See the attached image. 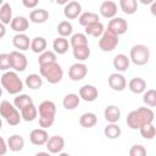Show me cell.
I'll return each mask as SVG.
<instances>
[{"instance_id": "1", "label": "cell", "mask_w": 156, "mask_h": 156, "mask_svg": "<svg viewBox=\"0 0 156 156\" xmlns=\"http://www.w3.org/2000/svg\"><path fill=\"white\" fill-rule=\"evenodd\" d=\"M155 119V113L150 107H139L133 110L127 116V124L130 129H139L143 124L152 123Z\"/></svg>"}, {"instance_id": "8", "label": "cell", "mask_w": 156, "mask_h": 156, "mask_svg": "<svg viewBox=\"0 0 156 156\" xmlns=\"http://www.w3.org/2000/svg\"><path fill=\"white\" fill-rule=\"evenodd\" d=\"M9 55H10L11 68H13V71H16V72L26 71V68L28 66V60L23 52L18 51V50H13Z\"/></svg>"}, {"instance_id": "47", "label": "cell", "mask_w": 156, "mask_h": 156, "mask_svg": "<svg viewBox=\"0 0 156 156\" xmlns=\"http://www.w3.org/2000/svg\"><path fill=\"white\" fill-rule=\"evenodd\" d=\"M138 1H140L143 5H151L155 0H138Z\"/></svg>"}, {"instance_id": "14", "label": "cell", "mask_w": 156, "mask_h": 156, "mask_svg": "<svg viewBox=\"0 0 156 156\" xmlns=\"http://www.w3.org/2000/svg\"><path fill=\"white\" fill-rule=\"evenodd\" d=\"M79 98L87 102H93L98 99L99 96V91L96 89V87L91 85V84H85L79 89Z\"/></svg>"}, {"instance_id": "44", "label": "cell", "mask_w": 156, "mask_h": 156, "mask_svg": "<svg viewBox=\"0 0 156 156\" xmlns=\"http://www.w3.org/2000/svg\"><path fill=\"white\" fill-rule=\"evenodd\" d=\"M39 4V0H22V5L27 9H35Z\"/></svg>"}, {"instance_id": "42", "label": "cell", "mask_w": 156, "mask_h": 156, "mask_svg": "<svg viewBox=\"0 0 156 156\" xmlns=\"http://www.w3.org/2000/svg\"><path fill=\"white\" fill-rule=\"evenodd\" d=\"M129 155L130 156H145L146 149L140 144H135L129 149Z\"/></svg>"}, {"instance_id": "25", "label": "cell", "mask_w": 156, "mask_h": 156, "mask_svg": "<svg viewBox=\"0 0 156 156\" xmlns=\"http://www.w3.org/2000/svg\"><path fill=\"white\" fill-rule=\"evenodd\" d=\"M79 104H80V98L78 94H74V93H69L65 95L62 100V105L66 110H74L78 107Z\"/></svg>"}, {"instance_id": "40", "label": "cell", "mask_w": 156, "mask_h": 156, "mask_svg": "<svg viewBox=\"0 0 156 156\" xmlns=\"http://www.w3.org/2000/svg\"><path fill=\"white\" fill-rule=\"evenodd\" d=\"M56 61V52L51 51V50H45L43 52H40L39 58H38V63L40 65H45L49 62H55Z\"/></svg>"}, {"instance_id": "43", "label": "cell", "mask_w": 156, "mask_h": 156, "mask_svg": "<svg viewBox=\"0 0 156 156\" xmlns=\"http://www.w3.org/2000/svg\"><path fill=\"white\" fill-rule=\"evenodd\" d=\"M11 68L10 63V55L9 54H0V71H9Z\"/></svg>"}, {"instance_id": "36", "label": "cell", "mask_w": 156, "mask_h": 156, "mask_svg": "<svg viewBox=\"0 0 156 156\" xmlns=\"http://www.w3.org/2000/svg\"><path fill=\"white\" fill-rule=\"evenodd\" d=\"M56 30H57V33H58L60 37L67 38V37L72 35V33H73V26H72V23L69 21H61L57 24Z\"/></svg>"}, {"instance_id": "26", "label": "cell", "mask_w": 156, "mask_h": 156, "mask_svg": "<svg viewBox=\"0 0 156 156\" xmlns=\"http://www.w3.org/2000/svg\"><path fill=\"white\" fill-rule=\"evenodd\" d=\"M68 48H69V41L65 37H57L52 43V49L58 55L66 54L68 51Z\"/></svg>"}, {"instance_id": "37", "label": "cell", "mask_w": 156, "mask_h": 156, "mask_svg": "<svg viewBox=\"0 0 156 156\" xmlns=\"http://www.w3.org/2000/svg\"><path fill=\"white\" fill-rule=\"evenodd\" d=\"M139 132H140V135L146 139V140H151L155 138L156 135V128L152 123H146V124H143L140 128H139Z\"/></svg>"}, {"instance_id": "33", "label": "cell", "mask_w": 156, "mask_h": 156, "mask_svg": "<svg viewBox=\"0 0 156 156\" xmlns=\"http://www.w3.org/2000/svg\"><path fill=\"white\" fill-rule=\"evenodd\" d=\"M73 50V57L78 61H85L90 56V49L89 45H83V46H77L72 48Z\"/></svg>"}, {"instance_id": "3", "label": "cell", "mask_w": 156, "mask_h": 156, "mask_svg": "<svg viewBox=\"0 0 156 156\" xmlns=\"http://www.w3.org/2000/svg\"><path fill=\"white\" fill-rule=\"evenodd\" d=\"M1 87L11 95H17L23 89V82L16 71H5L0 78Z\"/></svg>"}, {"instance_id": "23", "label": "cell", "mask_w": 156, "mask_h": 156, "mask_svg": "<svg viewBox=\"0 0 156 156\" xmlns=\"http://www.w3.org/2000/svg\"><path fill=\"white\" fill-rule=\"evenodd\" d=\"M20 113H21V117L23 121L32 122L38 117V107H35V105L32 102V104L24 106L23 108H21Z\"/></svg>"}, {"instance_id": "11", "label": "cell", "mask_w": 156, "mask_h": 156, "mask_svg": "<svg viewBox=\"0 0 156 156\" xmlns=\"http://www.w3.org/2000/svg\"><path fill=\"white\" fill-rule=\"evenodd\" d=\"M45 145L49 154H54V155L61 154L65 147V139L61 135H52V136H49Z\"/></svg>"}, {"instance_id": "29", "label": "cell", "mask_w": 156, "mask_h": 156, "mask_svg": "<svg viewBox=\"0 0 156 156\" xmlns=\"http://www.w3.org/2000/svg\"><path fill=\"white\" fill-rule=\"evenodd\" d=\"M84 28H85V34H87V35H91V37H95V38L100 37V35L104 33V30H105L104 24H102L100 21L93 22V23L85 26Z\"/></svg>"}, {"instance_id": "28", "label": "cell", "mask_w": 156, "mask_h": 156, "mask_svg": "<svg viewBox=\"0 0 156 156\" xmlns=\"http://www.w3.org/2000/svg\"><path fill=\"white\" fill-rule=\"evenodd\" d=\"M46 45H48V43H46V39L44 37H35L30 40L29 49L34 54H40V52L46 50Z\"/></svg>"}, {"instance_id": "17", "label": "cell", "mask_w": 156, "mask_h": 156, "mask_svg": "<svg viewBox=\"0 0 156 156\" xmlns=\"http://www.w3.org/2000/svg\"><path fill=\"white\" fill-rule=\"evenodd\" d=\"M10 27L12 30L17 33H24L29 27V21L24 16H16V17H12Z\"/></svg>"}, {"instance_id": "13", "label": "cell", "mask_w": 156, "mask_h": 156, "mask_svg": "<svg viewBox=\"0 0 156 156\" xmlns=\"http://www.w3.org/2000/svg\"><path fill=\"white\" fill-rule=\"evenodd\" d=\"M49 139V134L46 132L45 128H35L33 129L30 133H29V140L33 145H37V146H41V145H45L46 140Z\"/></svg>"}, {"instance_id": "6", "label": "cell", "mask_w": 156, "mask_h": 156, "mask_svg": "<svg viewBox=\"0 0 156 156\" xmlns=\"http://www.w3.org/2000/svg\"><path fill=\"white\" fill-rule=\"evenodd\" d=\"M129 60L136 66H144L150 60V50L144 44H136L130 49Z\"/></svg>"}, {"instance_id": "35", "label": "cell", "mask_w": 156, "mask_h": 156, "mask_svg": "<svg viewBox=\"0 0 156 156\" xmlns=\"http://www.w3.org/2000/svg\"><path fill=\"white\" fill-rule=\"evenodd\" d=\"M122 130H121V127L117 124V123H110L105 127L104 129V134L105 136H107L108 139H118L119 135H121Z\"/></svg>"}, {"instance_id": "22", "label": "cell", "mask_w": 156, "mask_h": 156, "mask_svg": "<svg viewBox=\"0 0 156 156\" xmlns=\"http://www.w3.org/2000/svg\"><path fill=\"white\" fill-rule=\"evenodd\" d=\"M128 89L134 94H143L146 90V82L141 77H134L129 80Z\"/></svg>"}, {"instance_id": "27", "label": "cell", "mask_w": 156, "mask_h": 156, "mask_svg": "<svg viewBox=\"0 0 156 156\" xmlns=\"http://www.w3.org/2000/svg\"><path fill=\"white\" fill-rule=\"evenodd\" d=\"M98 123V117L94 112H84L79 117V124L83 128H93Z\"/></svg>"}, {"instance_id": "51", "label": "cell", "mask_w": 156, "mask_h": 156, "mask_svg": "<svg viewBox=\"0 0 156 156\" xmlns=\"http://www.w3.org/2000/svg\"><path fill=\"white\" fill-rule=\"evenodd\" d=\"M2 4H4V0H0V6H1Z\"/></svg>"}, {"instance_id": "24", "label": "cell", "mask_w": 156, "mask_h": 156, "mask_svg": "<svg viewBox=\"0 0 156 156\" xmlns=\"http://www.w3.org/2000/svg\"><path fill=\"white\" fill-rule=\"evenodd\" d=\"M7 149L13 152H18L24 147V139L20 134H13L7 139Z\"/></svg>"}, {"instance_id": "10", "label": "cell", "mask_w": 156, "mask_h": 156, "mask_svg": "<svg viewBox=\"0 0 156 156\" xmlns=\"http://www.w3.org/2000/svg\"><path fill=\"white\" fill-rule=\"evenodd\" d=\"M87 73H88V67L83 62H76L68 69V77L73 82H79L84 79Z\"/></svg>"}, {"instance_id": "49", "label": "cell", "mask_w": 156, "mask_h": 156, "mask_svg": "<svg viewBox=\"0 0 156 156\" xmlns=\"http://www.w3.org/2000/svg\"><path fill=\"white\" fill-rule=\"evenodd\" d=\"M1 95H2V87H0V98H1Z\"/></svg>"}, {"instance_id": "31", "label": "cell", "mask_w": 156, "mask_h": 156, "mask_svg": "<svg viewBox=\"0 0 156 156\" xmlns=\"http://www.w3.org/2000/svg\"><path fill=\"white\" fill-rule=\"evenodd\" d=\"M12 21V7L9 2H4L0 6V22L4 24H10Z\"/></svg>"}, {"instance_id": "20", "label": "cell", "mask_w": 156, "mask_h": 156, "mask_svg": "<svg viewBox=\"0 0 156 156\" xmlns=\"http://www.w3.org/2000/svg\"><path fill=\"white\" fill-rule=\"evenodd\" d=\"M104 117L108 123H117L121 118V110L116 105H108L104 110Z\"/></svg>"}, {"instance_id": "7", "label": "cell", "mask_w": 156, "mask_h": 156, "mask_svg": "<svg viewBox=\"0 0 156 156\" xmlns=\"http://www.w3.org/2000/svg\"><path fill=\"white\" fill-rule=\"evenodd\" d=\"M118 43H119L118 35L105 29L104 33L100 35V39H99V48L105 52H110V51H113L116 49Z\"/></svg>"}, {"instance_id": "45", "label": "cell", "mask_w": 156, "mask_h": 156, "mask_svg": "<svg viewBox=\"0 0 156 156\" xmlns=\"http://www.w3.org/2000/svg\"><path fill=\"white\" fill-rule=\"evenodd\" d=\"M7 152V143L2 136H0V156L5 155Z\"/></svg>"}, {"instance_id": "4", "label": "cell", "mask_w": 156, "mask_h": 156, "mask_svg": "<svg viewBox=\"0 0 156 156\" xmlns=\"http://www.w3.org/2000/svg\"><path fill=\"white\" fill-rule=\"evenodd\" d=\"M39 71L41 77H44L50 84H57L63 78V69L60 66V63H57V61L40 65Z\"/></svg>"}, {"instance_id": "18", "label": "cell", "mask_w": 156, "mask_h": 156, "mask_svg": "<svg viewBox=\"0 0 156 156\" xmlns=\"http://www.w3.org/2000/svg\"><path fill=\"white\" fill-rule=\"evenodd\" d=\"M12 44H13V46L18 51H26L30 46V40H29V37L27 34H24V33H17L12 38Z\"/></svg>"}, {"instance_id": "30", "label": "cell", "mask_w": 156, "mask_h": 156, "mask_svg": "<svg viewBox=\"0 0 156 156\" xmlns=\"http://www.w3.org/2000/svg\"><path fill=\"white\" fill-rule=\"evenodd\" d=\"M100 21V17L98 13L95 12H90V11H87V12H82L79 16H78V22L80 26L85 27L93 22H98Z\"/></svg>"}, {"instance_id": "21", "label": "cell", "mask_w": 156, "mask_h": 156, "mask_svg": "<svg viewBox=\"0 0 156 156\" xmlns=\"http://www.w3.org/2000/svg\"><path fill=\"white\" fill-rule=\"evenodd\" d=\"M49 20V12L45 9H35L32 10L29 13V21L35 24L45 23Z\"/></svg>"}, {"instance_id": "9", "label": "cell", "mask_w": 156, "mask_h": 156, "mask_svg": "<svg viewBox=\"0 0 156 156\" xmlns=\"http://www.w3.org/2000/svg\"><path fill=\"white\" fill-rule=\"evenodd\" d=\"M128 29V22L122 18V17H113L110 20L108 24H107V30L112 32L116 35H122L127 32Z\"/></svg>"}, {"instance_id": "19", "label": "cell", "mask_w": 156, "mask_h": 156, "mask_svg": "<svg viewBox=\"0 0 156 156\" xmlns=\"http://www.w3.org/2000/svg\"><path fill=\"white\" fill-rule=\"evenodd\" d=\"M112 65H113V68L117 71V72H124L129 68V65H130V60L127 55L124 54H118L113 57V61H112Z\"/></svg>"}, {"instance_id": "5", "label": "cell", "mask_w": 156, "mask_h": 156, "mask_svg": "<svg viewBox=\"0 0 156 156\" xmlns=\"http://www.w3.org/2000/svg\"><path fill=\"white\" fill-rule=\"evenodd\" d=\"M0 116L10 126H18L22 119L20 111L16 108L13 104H11L7 100H4L0 102Z\"/></svg>"}, {"instance_id": "16", "label": "cell", "mask_w": 156, "mask_h": 156, "mask_svg": "<svg viewBox=\"0 0 156 156\" xmlns=\"http://www.w3.org/2000/svg\"><path fill=\"white\" fill-rule=\"evenodd\" d=\"M99 11L104 18L111 20V18L116 17V15H117V4L112 0H106L100 5Z\"/></svg>"}, {"instance_id": "34", "label": "cell", "mask_w": 156, "mask_h": 156, "mask_svg": "<svg viewBox=\"0 0 156 156\" xmlns=\"http://www.w3.org/2000/svg\"><path fill=\"white\" fill-rule=\"evenodd\" d=\"M24 83H26V85L29 89L35 90V89L41 88V85H43V78L39 74H37V73H32V74H29V76L26 77Z\"/></svg>"}, {"instance_id": "46", "label": "cell", "mask_w": 156, "mask_h": 156, "mask_svg": "<svg viewBox=\"0 0 156 156\" xmlns=\"http://www.w3.org/2000/svg\"><path fill=\"white\" fill-rule=\"evenodd\" d=\"M6 34V28H5V24L0 22V39Z\"/></svg>"}, {"instance_id": "38", "label": "cell", "mask_w": 156, "mask_h": 156, "mask_svg": "<svg viewBox=\"0 0 156 156\" xmlns=\"http://www.w3.org/2000/svg\"><path fill=\"white\" fill-rule=\"evenodd\" d=\"M83 45H88V38H87L85 34H83V33H74V34L71 35L69 46L77 48V46H83Z\"/></svg>"}, {"instance_id": "15", "label": "cell", "mask_w": 156, "mask_h": 156, "mask_svg": "<svg viewBox=\"0 0 156 156\" xmlns=\"http://www.w3.org/2000/svg\"><path fill=\"white\" fill-rule=\"evenodd\" d=\"M82 13V5L78 1H68L63 7V16L67 20H76Z\"/></svg>"}, {"instance_id": "48", "label": "cell", "mask_w": 156, "mask_h": 156, "mask_svg": "<svg viewBox=\"0 0 156 156\" xmlns=\"http://www.w3.org/2000/svg\"><path fill=\"white\" fill-rule=\"evenodd\" d=\"M68 1H69V0H55V2L58 4V5H66Z\"/></svg>"}, {"instance_id": "32", "label": "cell", "mask_w": 156, "mask_h": 156, "mask_svg": "<svg viewBox=\"0 0 156 156\" xmlns=\"http://www.w3.org/2000/svg\"><path fill=\"white\" fill-rule=\"evenodd\" d=\"M119 7L126 15H134L138 10V0H119Z\"/></svg>"}, {"instance_id": "41", "label": "cell", "mask_w": 156, "mask_h": 156, "mask_svg": "<svg viewBox=\"0 0 156 156\" xmlns=\"http://www.w3.org/2000/svg\"><path fill=\"white\" fill-rule=\"evenodd\" d=\"M143 101L149 107H155L156 106V90L155 89L145 90L143 94Z\"/></svg>"}, {"instance_id": "12", "label": "cell", "mask_w": 156, "mask_h": 156, "mask_svg": "<svg viewBox=\"0 0 156 156\" xmlns=\"http://www.w3.org/2000/svg\"><path fill=\"white\" fill-rule=\"evenodd\" d=\"M108 85L112 90L115 91H122L127 88V80H126V77L121 73V72H115V73H111L108 79Z\"/></svg>"}, {"instance_id": "2", "label": "cell", "mask_w": 156, "mask_h": 156, "mask_svg": "<svg viewBox=\"0 0 156 156\" xmlns=\"http://www.w3.org/2000/svg\"><path fill=\"white\" fill-rule=\"evenodd\" d=\"M39 113V126L41 128H49L54 124L55 115H56V105L54 101L44 100L39 104L38 107Z\"/></svg>"}, {"instance_id": "50", "label": "cell", "mask_w": 156, "mask_h": 156, "mask_svg": "<svg viewBox=\"0 0 156 156\" xmlns=\"http://www.w3.org/2000/svg\"><path fill=\"white\" fill-rule=\"evenodd\" d=\"M1 128H2V121H1V118H0V130H1Z\"/></svg>"}, {"instance_id": "39", "label": "cell", "mask_w": 156, "mask_h": 156, "mask_svg": "<svg viewBox=\"0 0 156 156\" xmlns=\"http://www.w3.org/2000/svg\"><path fill=\"white\" fill-rule=\"evenodd\" d=\"M32 102H33L32 98H30L29 95H27V94H17L16 98H15V100H13V105L16 106V108H17L18 111H20L21 108H23L24 106L32 104Z\"/></svg>"}]
</instances>
